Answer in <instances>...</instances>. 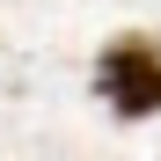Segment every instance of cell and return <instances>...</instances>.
I'll use <instances>...</instances> for the list:
<instances>
[{"instance_id": "cell-1", "label": "cell", "mask_w": 161, "mask_h": 161, "mask_svg": "<svg viewBox=\"0 0 161 161\" xmlns=\"http://www.w3.org/2000/svg\"><path fill=\"white\" fill-rule=\"evenodd\" d=\"M95 88L110 95V110L117 117H154L161 110V44L154 37H117L110 51H103V66H95Z\"/></svg>"}]
</instances>
